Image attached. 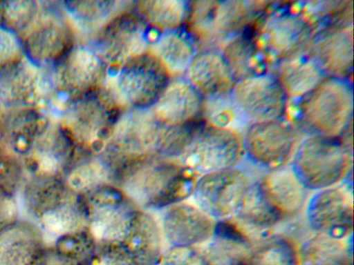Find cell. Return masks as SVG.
Instances as JSON below:
<instances>
[{
    "instance_id": "cell-10",
    "label": "cell",
    "mask_w": 354,
    "mask_h": 265,
    "mask_svg": "<svg viewBox=\"0 0 354 265\" xmlns=\"http://www.w3.org/2000/svg\"><path fill=\"white\" fill-rule=\"evenodd\" d=\"M25 57L36 66L51 68L76 43L60 2L42 1L41 12L20 37Z\"/></svg>"
},
{
    "instance_id": "cell-33",
    "label": "cell",
    "mask_w": 354,
    "mask_h": 265,
    "mask_svg": "<svg viewBox=\"0 0 354 265\" xmlns=\"http://www.w3.org/2000/svg\"><path fill=\"white\" fill-rule=\"evenodd\" d=\"M236 81L268 71V63L258 48L252 28L227 41L219 50Z\"/></svg>"
},
{
    "instance_id": "cell-18",
    "label": "cell",
    "mask_w": 354,
    "mask_h": 265,
    "mask_svg": "<svg viewBox=\"0 0 354 265\" xmlns=\"http://www.w3.org/2000/svg\"><path fill=\"white\" fill-rule=\"evenodd\" d=\"M250 184L245 174L233 167L199 176L192 196L213 219H227L235 215Z\"/></svg>"
},
{
    "instance_id": "cell-19",
    "label": "cell",
    "mask_w": 354,
    "mask_h": 265,
    "mask_svg": "<svg viewBox=\"0 0 354 265\" xmlns=\"http://www.w3.org/2000/svg\"><path fill=\"white\" fill-rule=\"evenodd\" d=\"M77 152L55 119L21 160L27 178H62Z\"/></svg>"
},
{
    "instance_id": "cell-45",
    "label": "cell",
    "mask_w": 354,
    "mask_h": 265,
    "mask_svg": "<svg viewBox=\"0 0 354 265\" xmlns=\"http://www.w3.org/2000/svg\"><path fill=\"white\" fill-rule=\"evenodd\" d=\"M19 215L17 196L0 193V231L18 222Z\"/></svg>"
},
{
    "instance_id": "cell-3",
    "label": "cell",
    "mask_w": 354,
    "mask_h": 265,
    "mask_svg": "<svg viewBox=\"0 0 354 265\" xmlns=\"http://www.w3.org/2000/svg\"><path fill=\"white\" fill-rule=\"evenodd\" d=\"M271 2L196 1L188 5L187 33L201 50H217L252 29Z\"/></svg>"
},
{
    "instance_id": "cell-4",
    "label": "cell",
    "mask_w": 354,
    "mask_h": 265,
    "mask_svg": "<svg viewBox=\"0 0 354 265\" xmlns=\"http://www.w3.org/2000/svg\"><path fill=\"white\" fill-rule=\"evenodd\" d=\"M121 111L103 88L65 101L55 120L77 149L82 153H102Z\"/></svg>"
},
{
    "instance_id": "cell-28",
    "label": "cell",
    "mask_w": 354,
    "mask_h": 265,
    "mask_svg": "<svg viewBox=\"0 0 354 265\" xmlns=\"http://www.w3.org/2000/svg\"><path fill=\"white\" fill-rule=\"evenodd\" d=\"M47 247L37 226L20 219L0 231V265H33Z\"/></svg>"
},
{
    "instance_id": "cell-36",
    "label": "cell",
    "mask_w": 354,
    "mask_h": 265,
    "mask_svg": "<svg viewBox=\"0 0 354 265\" xmlns=\"http://www.w3.org/2000/svg\"><path fill=\"white\" fill-rule=\"evenodd\" d=\"M298 257L299 265H352L342 239L318 233L302 244Z\"/></svg>"
},
{
    "instance_id": "cell-47",
    "label": "cell",
    "mask_w": 354,
    "mask_h": 265,
    "mask_svg": "<svg viewBox=\"0 0 354 265\" xmlns=\"http://www.w3.org/2000/svg\"><path fill=\"white\" fill-rule=\"evenodd\" d=\"M0 114H1V112H0Z\"/></svg>"
},
{
    "instance_id": "cell-39",
    "label": "cell",
    "mask_w": 354,
    "mask_h": 265,
    "mask_svg": "<svg viewBox=\"0 0 354 265\" xmlns=\"http://www.w3.org/2000/svg\"><path fill=\"white\" fill-rule=\"evenodd\" d=\"M42 8V1H0V26L21 37L32 26Z\"/></svg>"
},
{
    "instance_id": "cell-44",
    "label": "cell",
    "mask_w": 354,
    "mask_h": 265,
    "mask_svg": "<svg viewBox=\"0 0 354 265\" xmlns=\"http://www.w3.org/2000/svg\"><path fill=\"white\" fill-rule=\"evenodd\" d=\"M156 265H204L196 247L171 246L164 251Z\"/></svg>"
},
{
    "instance_id": "cell-14",
    "label": "cell",
    "mask_w": 354,
    "mask_h": 265,
    "mask_svg": "<svg viewBox=\"0 0 354 265\" xmlns=\"http://www.w3.org/2000/svg\"><path fill=\"white\" fill-rule=\"evenodd\" d=\"M136 12L129 10L116 17L89 44L107 67L118 70L130 59L150 50L159 35Z\"/></svg>"
},
{
    "instance_id": "cell-5",
    "label": "cell",
    "mask_w": 354,
    "mask_h": 265,
    "mask_svg": "<svg viewBox=\"0 0 354 265\" xmlns=\"http://www.w3.org/2000/svg\"><path fill=\"white\" fill-rule=\"evenodd\" d=\"M296 104L297 121L308 135L339 138L353 124L350 80L325 77Z\"/></svg>"
},
{
    "instance_id": "cell-38",
    "label": "cell",
    "mask_w": 354,
    "mask_h": 265,
    "mask_svg": "<svg viewBox=\"0 0 354 265\" xmlns=\"http://www.w3.org/2000/svg\"><path fill=\"white\" fill-rule=\"evenodd\" d=\"M97 244L88 226H86L57 238L49 247L77 265H86Z\"/></svg>"
},
{
    "instance_id": "cell-23",
    "label": "cell",
    "mask_w": 354,
    "mask_h": 265,
    "mask_svg": "<svg viewBox=\"0 0 354 265\" xmlns=\"http://www.w3.org/2000/svg\"><path fill=\"white\" fill-rule=\"evenodd\" d=\"M132 1H67L60 4L73 29L76 43L91 44L116 17L134 8Z\"/></svg>"
},
{
    "instance_id": "cell-13",
    "label": "cell",
    "mask_w": 354,
    "mask_h": 265,
    "mask_svg": "<svg viewBox=\"0 0 354 265\" xmlns=\"http://www.w3.org/2000/svg\"><path fill=\"white\" fill-rule=\"evenodd\" d=\"M82 197L87 225L97 242H122L140 209L118 186L105 184Z\"/></svg>"
},
{
    "instance_id": "cell-32",
    "label": "cell",
    "mask_w": 354,
    "mask_h": 265,
    "mask_svg": "<svg viewBox=\"0 0 354 265\" xmlns=\"http://www.w3.org/2000/svg\"><path fill=\"white\" fill-rule=\"evenodd\" d=\"M270 71L288 100L296 101L312 90L326 77L308 53L277 63Z\"/></svg>"
},
{
    "instance_id": "cell-2",
    "label": "cell",
    "mask_w": 354,
    "mask_h": 265,
    "mask_svg": "<svg viewBox=\"0 0 354 265\" xmlns=\"http://www.w3.org/2000/svg\"><path fill=\"white\" fill-rule=\"evenodd\" d=\"M29 220L43 233L47 245L58 237L87 226L81 195L62 178H27L20 193Z\"/></svg>"
},
{
    "instance_id": "cell-27",
    "label": "cell",
    "mask_w": 354,
    "mask_h": 265,
    "mask_svg": "<svg viewBox=\"0 0 354 265\" xmlns=\"http://www.w3.org/2000/svg\"><path fill=\"white\" fill-rule=\"evenodd\" d=\"M200 251L204 265H248L253 246L230 219L215 223L214 233Z\"/></svg>"
},
{
    "instance_id": "cell-8",
    "label": "cell",
    "mask_w": 354,
    "mask_h": 265,
    "mask_svg": "<svg viewBox=\"0 0 354 265\" xmlns=\"http://www.w3.org/2000/svg\"><path fill=\"white\" fill-rule=\"evenodd\" d=\"M169 81L170 75L149 50L108 75L103 88L120 110L150 108Z\"/></svg>"
},
{
    "instance_id": "cell-35",
    "label": "cell",
    "mask_w": 354,
    "mask_h": 265,
    "mask_svg": "<svg viewBox=\"0 0 354 265\" xmlns=\"http://www.w3.org/2000/svg\"><path fill=\"white\" fill-rule=\"evenodd\" d=\"M134 8L140 17L156 30H178L185 21L188 5L181 0H147L136 2Z\"/></svg>"
},
{
    "instance_id": "cell-20",
    "label": "cell",
    "mask_w": 354,
    "mask_h": 265,
    "mask_svg": "<svg viewBox=\"0 0 354 265\" xmlns=\"http://www.w3.org/2000/svg\"><path fill=\"white\" fill-rule=\"evenodd\" d=\"M307 53L326 77L349 80L353 66V24L316 30Z\"/></svg>"
},
{
    "instance_id": "cell-21",
    "label": "cell",
    "mask_w": 354,
    "mask_h": 265,
    "mask_svg": "<svg viewBox=\"0 0 354 265\" xmlns=\"http://www.w3.org/2000/svg\"><path fill=\"white\" fill-rule=\"evenodd\" d=\"M353 203L349 193L330 187L317 190L306 205L310 227L318 234L342 239L353 228Z\"/></svg>"
},
{
    "instance_id": "cell-16",
    "label": "cell",
    "mask_w": 354,
    "mask_h": 265,
    "mask_svg": "<svg viewBox=\"0 0 354 265\" xmlns=\"http://www.w3.org/2000/svg\"><path fill=\"white\" fill-rule=\"evenodd\" d=\"M297 142L296 130L285 118L256 122L246 128L243 152L252 163L271 170L292 157Z\"/></svg>"
},
{
    "instance_id": "cell-29",
    "label": "cell",
    "mask_w": 354,
    "mask_h": 265,
    "mask_svg": "<svg viewBox=\"0 0 354 265\" xmlns=\"http://www.w3.org/2000/svg\"><path fill=\"white\" fill-rule=\"evenodd\" d=\"M266 199L281 220L297 215L306 202V188L292 168L271 170L257 181Z\"/></svg>"
},
{
    "instance_id": "cell-34",
    "label": "cell",
    "mask_w": 354,
    "mask_h": 265,
    "mask_svg": "<svg viewBox=\"0 0 354 265\" xmlns=\"http://www.w3.org/2000/svg\"><path fill=\"white\" fill-rule=\"evenodd\" d=\"M150 51L170 77L185 73L197 52L196 45L189 35L178 30L163 32L159 35Z\"/></svg>"
},
{
    "instance_id": "cell-24",
    "label": "cell",
    "mask_w": 354,
    "mask_h": 265,
    "mask_svg": "<svg viewBox=\"0 0 354 265\" xmlns=\"http://www.w3.org/2000/svg\"><path fill=\"white\" fill-rule=\"evenodd\" d=\"M54 120L41 108L3 110L0 114V143L21 159Z\"/></svg>"
},
{
    "instance_id": "cell-25",
    "label": "cell",
    "mask_w": 354,
    "mask_h": 265,
    "mask_svg": "<svg viewBox=\"0 0 354 265\" xmlns=\"http://www.w3.org/2000/svg\"><path fill=\"white\" fill-rule=\"evenodd\" d=\"M187 82L202 99L230 95L236 79L220 50L198 51L186 72Z\"/></svg>"
},
{
    "instance_id": "cell-42",
    "label": "cell",
    "mask_w": 354,
    "mask_h": 265,
    "mask_svg": "<svg viewBox=\"0 0 354 265\" xmlns=\"http://www.w3.org/2000/svg\"><path fill=\"white\" fill-rule=\"evenodd\" d=\"M86 265H138L121 242H97Z\"/></svg>"
},
{
    "instance_id": "cell-9",
    "label": "cell",
    "mask_w": 354,
    "mask_h": 265,
    "mask_svg": "<svg viewBox=\"0 0 354 265\" xmlns=\"http://www.w3.org/2000/svg\"><path fill=\"white\" fill-rule=\"evenodd\" d=\"M53 101H65L101 89L106 80L108 69L90 45L75 43L50 69Z\"/></svg>"
},
{
    "instance_id": "cell-30",
    "label": "cell",
    "mask_w": 354,
    "mask_h": 265,
    "mask_svg": "<svg viewBox=\"0 0 354 265\" xmlns=\"http://www.w3.org/2000/svg\"><path fill=\"white\" fill-rule=\"evenodd\" d=\"M118 171L117 164L103 152L89 154L78 151L62 179L71 190L83 195L102 184H115Z\"/></svg>"
},
{
    "instance_id": "cell-43",
    "label": "cell",
    "mask_w": 354,
    "mask_h": 265,
    "mask_svg": "<svg viewBox=\"0 0 354 265\" xmlns=\"http://www.w3.org/2000/svg\"><path fill=\"white\" fill-rule=\"evenodd\" d=\"M24 57L20 37L0 26V70Z\"/></svg>"
},
{
    "instance_id": "cell-7",
    "label": "cell",
    "mask_w": 354,
    "mask_h": 265,
    "mask_svg": "<svg viewBox=\"0 0 354 265\" xmlns=\"http://www.w3.org/2000/svg\"><path fill=\"white\" fill-rule=\"evenodd\" d=\"M292 158L291 168L306 189L333 187L352 170L353 150L339 137L308 135Z\"/></svg>"
},
{
    "instance_id": "cell-1",
    "label": "cell",
    "mask_w": 354,
    "mask_h": 265,
    "mask_svg": "<svg viewBox=\"0 0 354 265\" xmlns=\"http://www.w3.org/2000/svg\"><path fill=\"white\" fill-rule=\"evenodd\" d=\"M198 177L179 160L154 155L127 163L116 185L140 208L164 210L192 196Z\"/></svg>"
},
{
    "instance_id": "cell-15",
    "label": "cell",
    "mask_w": 354,
    "mask_h": 265,
    "mask_svg": "<svg viewBox=\"0 0 354 265\" xmlns=\"http://www.w3.org/2000/svg\"><path fill=\"white\" fill-rule=\"evenodd\" d=\"M230 99L239 116L249 124L284 118L289 101L271 72L236 80Z\"/></svg>"
},
{
    "instance_id": "cell-26",
    "label": "cell",
    "mask_w": 354,
    "mask_h": 265,
    "mask_svg": "<svg viewBox=\"0 0 354 265\" xmlns=\"http://www.w3.org/2000/svg\"><path fill=\"white\" fill-rule=\"evenodd\" d=\"M202 98L187 80H173L167 84L151 107L157 120L164 126L174 127L196 121L201 112Z\"/></svg>"
},
{
    "instance_id": "cell-46",
    "label": "cell",
    "mask_w": 354,
    "mask_h": 265,
    "mask_svg": "<svg viewBox=\"0 0 354 265\" xmlns=\"http://www.w3.org/2000/svg\"><path fill=\"white\" fill-rule=\"evenodd\" d=\"M33 265H77L47 247Z\"/></svg>"
},
{
    "instance_id": "cell-22",
    "label": "cell",
    "mask_w": 354,
    "mask_h": 265,
    "mask_svg": "<svg viewBox=\"0 0 354 265\" xmlns=\"http://www.w3.org/2000/svg\"><path fill=\"white\" fill-rule=\"evenodd\" d=\"M214 226L212 217L196 205L185 201L164 209L160 227L169 247L196 248L210 239Z\"/></svg>"
},
{
    "instance_id": "cell-17",
    "label": "cell",
    "mask_w": 354,
    "mask_h": 265,
    "mask_svg": "<svg viewBox=\"0 0 354 265\" xmlns=\"http://www.w3.org/2000/svg\"><path fill=\"white\" fill-rule=\"evenodd\" d=\"M52 93L48 70L25 57L0 70V108L3 110L43 108Z\"/></svg>"
},
{
    "instance_id": "cell-12",
    "label": "cell",
    "mask_w": 354,
    "mask_h": 265,
    "mask_svg": "<svg viewBox=\"0 0 354 265\" xmlns=\"http://www.w3.org/2000/svg\"><path fill=\"white\" fill-rule=\"evenodd\" d=\"M164 128L151 108L124 110L102 152L122 164L156 155Z\"/></svg>"
},
{
    "instance_id": "cell-6",
    "label": "cell",
    "mask_w": 354,
    "mask_h": 265,
    "mask_svg": "<svg viewBox=\"0 0 354 265\" xmlns=\"http://www.w3.org/2000/svg\"><path fill=\"white\" fill-rule=\"evenodd\" d=\"M271 6L253 27L252 35L272 68L281 61L306 53L315 30L299 6Z\"/></svg>"
},
{
    "instance_id": "cell-37",
    "label": "cell",
    "mask_w": 354,
    "mask_h": 265,
    "mask_svg": "<svg viewBox=\"0 0 354 265\" xmlns=\"http://www.w3.org/2000/svg\"><path fill=\"white\" fill-rule=\"evenodd\" d=\"M235 215L245 224L259 229H267L281 221L266 199L257 181L249 184Z\"/></svg>"
},
{
    "instance_id": "cell-31",
    "label": "cell",
    "mask_w": 354,
    "mask_h": 265,
    "mask_svg": "<svg viewBox=\"0 0 354 265\" xmlns=\"http://www.w3.org/2000/svg\"><path fill=\"white\" fill-rule=\"evenodd\" d=\"M163 235L156 218L141 208L121 242L138 265H156L163 253Z\"/></svg>"
},
{
    "instance_id": "cell-11",
    "label": "cell",
    "mask_w": 354,
    "mask_h": 265,
    "mask_svg": "<svg viewBox=\"0 0 354 265\" xmlns=\"http://www.w3.org/2000/svg\"><path fill=\"white\" fill-rule=\"evenodd\" d=\"M243 153L242 139L236 131L203 120L197 121L176 159L201 176L234 167Z\"/></svg>"
},
{
    "instance_id": "cell-40",
    "label": "cell",
    "mask_w": 354,
    "mask_h": 265,
    "mask_svg": "<svg viewBox=\"0 0 354 265\" xmlns=\"http://www.w3.org/2000/svg\"><path fill=\"white\" fill-rule=\"evenodd\" d=\"M248 265H299L294 245L282 237L266 238L253 247Z\"/></svg>"
},
{
    "instance_id": "cell-41",
    "label": "cell",
    "mask_w": 354,
    "mask_h": 265,
    "mask_svg": "<svg viewBox=\"0 0 354 265\" xmlns=\"http://www.w3.org/2000/svg\"><path fill=\"white\" fill-rule=\"evenodd\" d=\"M26 179L21 159L0 143V193L17 196Z\"/></svg>"
}]
</instances>
